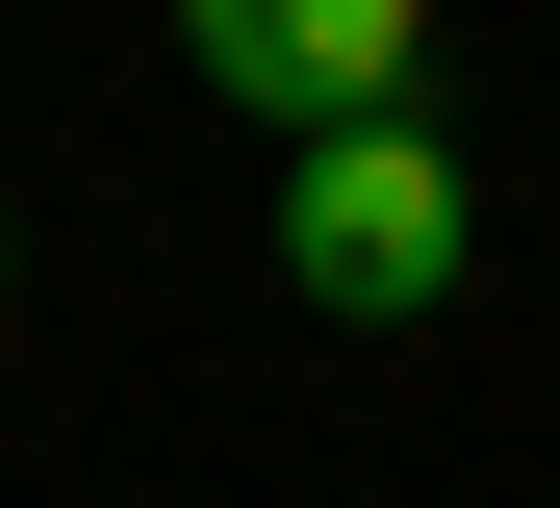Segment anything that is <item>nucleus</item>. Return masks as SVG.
I'll return each instance as SVG.
<instances>
[{
	"label": "nucleus",
	"instance_id": "f257e3e1",
	"mask_svg": "<svg viewBox=\"0 0 560 508\" xmlns=\"http://www.w3.org/2000/svg\"><path fill=\"white\" fill-rule=\"evenodd\" d=\"M458 280H485V178H458L433 128L280 153V305H331V331H433Z\"/></svg>",
	"mask_w": 560,
	"mask_h": 508
},
{
	"label": "nucleus",
	"instance_id": "f03ea898",
	"mask_svg": "<svg viewBox=\"0 0 560 508\" xmlns=\"http://www.w3.org/2000/svg\"><path fill=\"white\" fill-rule=\"evenodd\" d=\"M178 76L255 102L280 153H331V128H433V0H178Z\"/></svg>",
	"mask_w": 560,
	"mask_h": 508
},
{
	"label": "nucleus",
	"instance_id": "7ed1b4c3",
	"mask_svg": "<svg viewBox=\"0 0 560 508\" xmlns=\"http://www.w3.org/2000/svg\"><path fill=\"white\" fill-rule=\"evenodd\" d=\"M0 280H26V203H0Z\"/></svg>",
	"mask_w": 560,
	"mask_h": 508
}]
</instances>
